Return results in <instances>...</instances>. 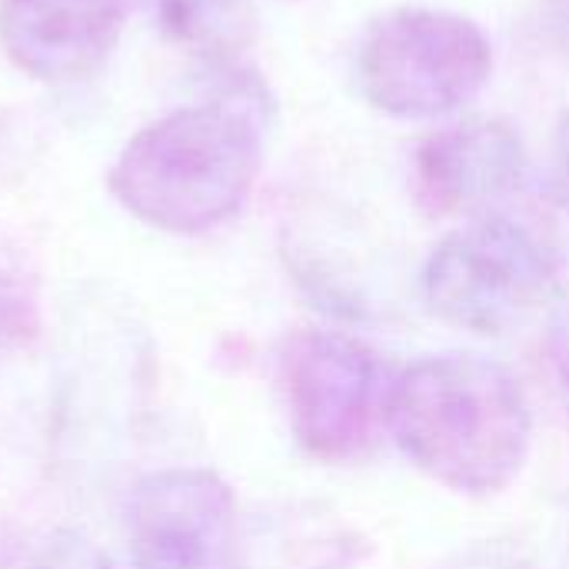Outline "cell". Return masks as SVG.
<instances>
[{
    "label": "cell",
    "mask_w": 569,
    "mask_h": 569,
    "mask_svg": "<svg viewBox=\"0 0 569 569\" xmlns=\"http://www.w3.org/2000/svg\"><path fill=\"white\" fill-rule=\"evenodd\" d=\"M267 100L237 87L227 97L170 110L137 130L107 170L110 197L140 223L197 237L233 220L263 167Z\"/></svg>",
    "instance_id": "cell-1"
},
{
    "label": "cell",
    "mask_w": 569,
    "mask_h": 569,
    "mask_svg": "<svg viewBox=\"0 0 569 569\" xmlns=\"http://www.w3.org/2000/svg\"><path fill=\"white\" fill-rule=\"evenodd\" d=\"M387 433L433 483L490 497L520 477L533 413L510 367L480 353H437L397 373Z\"/></svg>",
    "instance_id": "cell-2"
},
{
    "label": "cell",
    "mask_w": 569,
    "mask_h": 569,
    "mask_svg": "<svg viewBox=\"0 0 569 569\" xmlns=\"http://www.w3.org/2000/svg\"><path fill=\"white\" fill-rule=\"evenodd\" d=\"M493 73L483 27L440 7H393L357 47L360 97L397 120H437L477 100Z\"/></svg>",
    "instance_id": "cell-3"
},
{
    "label": "cell",
    "mask_w": 569,
    "mask_h": 569,
    "mask_svg": "<svg viewBox=\"0 0 569 569\" xmlns=\"http://www.w3.org/2000/svg\"><path fill=\"white\" fill-rule=\"evenodd\" d=\"M420 283L433 317L483 337L513 330L560 287L550 247L503 213H480L447 233Z\"/></svg>",
    "instance_id": "cell-4"
},
{
    "label": "cell",
    "mask_w": 569,
    "mask_h": 569,
    "mask_svg": "<svg viewBox=\"0 0 569 569\" xmlns=\"http://www.w3.org/2000/svg\"><path fill=\"white\" fill-rule=\"evenodd\" d=\"M280 380L293 437L310 457L357 463L380 443L397 373L357 337L293 333L280 357Z\"/></svg>",
    "instance_id": "cell-5"
},
{
    "label": "cell",
    "mask_w": 569,
    "mask_h": 569,
    "mask_svg": "<svg viewBox=\"0 0 569 569\" xmlns=\"http://www.w3.org/2000/svg\"><path fill=\"white\" fill-rule=\"evenodd\" d=\"M133 569H247L237 497L223 477L200 467H170L133 487Z\"/></svg>",
    "instance_id": "cell-6"
},
{
    "label": "cell",
    "mask_w": 569,
    "mask_h": 569,
    "mask_svg": "<svg viewBox=\"0 0 569 569\" xmlns=\"http://www.w3.org/2000/svg\"><path fill=\"white\" fill-rule=\"evenodd\" d=\"M527 147L500 117H470L433 130L413 150V197L430 217H480L520 190Z\"/></svg>",
    "instance_id": "cell-7"
},
{
    "label": "cell",
    "mask_w": 569,
    "mask_h": 569,
    "mask_svg": "<svg viewBox=\"0 0 569 569\" xmlns=\"http://www.w3.org/2000/svg\"><path fill=\"white\" fill-rule=\"evenodd\" d=\"M127 0H0V47L40 83L90 80L113 53Z\"/></svg>",
    "instance_id": "cell-8"
},
{
    "label": "cell",
    "mask_w": 569,
    "mask_h": 569,
    "mask_svg": "<svg viewBox=\"0 0 569 569\" xmlns=\"http://www.w3.org/2000/svg\"><path fill=\"white\" fill-rule=\"evenodd\" d=\"M173 43L213 67H233L257 37L253 0H157Z\"/></svg>",
    "instance_id": "cell-9"
},
{
    "label": "cell",
    "mask_w": 569,
    "mask_h": 569,
    "mask_svg": "<svg viewBox=\"0 0 569 569\" xmlns=\"http://www.w3.org/2000/svg\"><path fill=\"white\" fill-rule=\"evenodd\" d=\"M37 307L23 283L0 267V357L27 347L37 337Z\"/></svg>",
    "instance_id": "cell-10"
},
{
    "label": "cell",
    "mask_w": 569,
    "mask_h": 569,
    "mask_svg": "<svg viewBox=\"0 0 569 569\" xmlns=\"http://www.w3.org/2000/svg\"><path fill=\"white\" fill-rule=\"evenodd\" d=\"M27 569H113L110 560L77 530H57L40 543Z\"/></svg>",
    "instance_id": "cell-11"
},
{
    "label": "cell",
    "mask_w": 569,
    "mask_h": 569,
    "mask_svg": "<svg viewBox=\"0 0 569 569\" xmlns=\"http://www.w3.org/2000/svg\"><path fill=\"white\" fill-rule=\"evenodd\" d=\"M550 353L560 380L569 387V280L550 297Z\"/></svg>",
    "instance_id": "cell-12"
},
{
    "label": "cell",
    "mask_w": 569,
    "mask_h": 569,
    "mask_svg": "<svg viewBox=\"0 0 569 569\" xmlns=\"http://www.w3.org/2000/svg\"><path fill=\"white\" fill-rule=\"evenodd\" d=\"M553 193L569 210V110L560 117L553 140Z\"/></svg>",
    "instance_id": "cell-13"
}]
</instances>
